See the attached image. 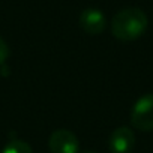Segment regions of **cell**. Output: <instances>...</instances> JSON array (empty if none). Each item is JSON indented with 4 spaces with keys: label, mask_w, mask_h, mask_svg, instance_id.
Segmentation results:
<instances>
[{
    "label": "cell",
    "mask_w": 153,
    "mask_h": 153,
    "mask_svg": "<svg viewBox=\"0 0 153 153\" xmlns=\"http://www.w3.org/2000/svg\"><path fill=\"white\" fill-rule=\"evenodd\" d=\"M149 26L147 15L143 9L131 6L120 9L111 20V33L116 39L131 42L141 38Z\"/></svg>",
    "instance_id": "6da1fadb"
},
{
    "label": "cell",
    "mask_w": 153,
    "mask_h": 153,
    "mask_svg": "<svg viewBox=\"0 0 153 153\" xmlns=\"http://www.w3.org/2000/svg\"><path fill=\"white\" fill-rule=\"evenodd\" d=\"M131 123L141 132L153 131V93L141 96L132 107Z\"/></svg>",
    "instance_id": "7a4b0ae2"
},
{
    "label": "cell",
    "mask_w": 153,
    "mask_h": 153,
    "mask_svg": "<svg viewBox=\"0 0 153 153\" xmlns=\"http://www.w3.org/2000/svg\"><path fill=\"white\" fill-rule=\"evenodd\" d=\"M48 149L51 153H78L80 141L74 132L68 129H57L50 135Z\"/></svg>",
    "instance_id": "3957f363"
},
{
    "label": "cell",
    "mask_w": 153,
    "mask_h": 153,
    "mask_svg": "<svg viewBox=\"0 0 153 153\" xmlns=\"http://www.w3.org/2000/svg\"><path fill=\"white\" fill-rule=\"evenodd\" d=\"M80 27L87 35H101L107 29V18L102 11L96 8H87L80 14Z\"/></svg>",
    "instance_id": "277c9868"
},
{
    "label": "cell",
    "mask_w": 153,
    "mask_h": 153,
    "mask_svg": "<svg viewBox=\"0 0 153 153\" xmlns=\"http://www.w3.org/2000/svg\"><path fill=\"white\" fill-rule=\"evenodd\" d=\"M135 146V134L128 126L116 128L108 138V149L111 153H131Z\"/></svg>",
    "instance_id": "5b68a950"
},
{
    "label": "cell",
    "mask_w": 153,
    "mask_h": 153,
    "mask_svg": "<svg viewBox=\"0 0 153 153\" xmlns=\"http://www.w3.org/2000/svg\"><path fill=\"white\" fill-rule=\"evenodd\" d=\"M2 153H33V150H32L30 144L23 140H11L5 146Z\"/></svg>",
    "instance_id": "8992f818"
},
{
    "label": "cell",
    "mask_w": 153,
    "mask_h": 153,
    "mask_svg": "<svg viewBox=\"0 0 153 153\" xmlns=\"http://www.w3.org/2000/svg\"><path fill=\"white\" fill-rule=\"evenodd\" d=\"M9 56H11L9 45H8V42H6L2 36H0V66L6 65V62H8Z\"/></svg>",
    "instance_id": "52a82bcc"
},
{
    "label": "cell",
    "mask_w": 153,
    "mask_h": 153,
    "mask_svg": "<svg viewBox=\"0 0 153 153\" xmlns=\"http://www.w3.org/2000/svg\"><path fill=\"white\" fill-rule=\"evenodd\" d=\"M84 153H95V152H90V150H89V152H84Z\"/></svg>",
    "instance_id": "ba28073f"
}]
</instances>
